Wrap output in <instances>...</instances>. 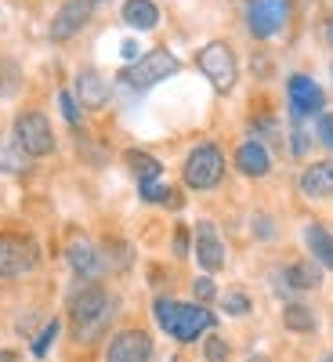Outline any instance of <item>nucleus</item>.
<instances>
[{"mask_svg":"<svg viewBox=\"0 0 333 362\" xmlns=\"http://www.w3.org/2000/svg\"><path fill=\"white\" fill-rule=\"evenodd\" d=\"M58 337V322H47V329L37 337V344H33V355L40 358V355H47V348H51V341Z\"/></svg>","mask_w":333,"mask_h":362,"instance_id":"nucleus-26","label":"nucleus"},{"mask_svg":"<svg viewBox=\"0 0 333 362\" xmlns=\"http://www.w3.org/2000/svg\"><path fill=\"white\" fill-rule=\"evenodd\" d=\"M214 326V315H210L203 305H174V315H170V322H167V334L174 337V341H196L203 329H210Z\"/></svg>","mask_w":333,"mask_h":362,"instance_id":"nucleus-8","label":"nucleus"},{"mask_svg":"<svg viewBox=\"0 0 333 362\" xmlns=\"http://www.w3.org/2000/svg\"><path fill=\"white\" fill-rule=\"evenodd\" d=\"M196 261H199L203 272H221L225 268V243H221L218 228L210 221L196 225Z\"/></svg>","mask_w":333,"mask_h":362,"instance_id":"nucleus-12","label":"nucleus"},{"mask_svg":"<svg viewBox=\"0 0 333 362\" xmlns=\"http://www.w3.org/2000/svg\"><path fill=\"white\" fill-rule=\"evenodd\" d=\"M305 148H308V134L305 131H293V156H305Z\"/></svg>","mask_w":333,"mask_h":362,"instance_id":"nucleus-29","label":"nucleus"},{"mask_svg":"<svg viewBox=\"0 0 333 362\" xmlns=\"http://www.w3.org/2000/svg\"><path fill=\"white\" fill-rule=\"evenodd\" d=\"M124 22L131 29H156L160 25V8L153 0H127L124 4Z\"/></svg>","mask_w":333,"mask_h":362,"instance_id":"nucleus-17","label":"nucleus"},{"mask_svg":"<svg viewBox=\"0 0 333 362\" xmlns=\"http://www.w3.org/2000/svg\"><path fill=\"white\" fill-rule=\"evenodd\" d=\"M300 192L312 196V199L333 196V160H319L300 174Z\"/></svg>","mask_w":333,"mask_h":362,"instance_id":"nucleus-15","label":"nucleus"},{"mask_svg":"<svg viewBox=\"0 0 333 362\" xmlns=\"http://www.w3.org/2000/svg\"><path fill=\"white\" fill-rule=\"evenodd\" d=\"M185 247H189V239H185V232H177V239H174V250H177V254H185Z\"/></svg>","mask_w":333,"mask_h":362,"instance_id":"nucleus-30","label":"nucleus"},{"mask_svg":"<svg viewBox=\"0 0 333 362\" xmlns=\"http://www.w3.org/2000/svg\"><path fill=\"white\" fill-rule=\"evenodd\" d=\"M319 279H322V272H319L315 261H297V264L286 268V283H290L293 290H315Z\"/></svg>","mask_w":333,"mask_h":362,"instance_id":"nucleus-19","label":"nucleus"},{"mask_svg":"<svg viewBox=\"0 0 333 362\" xmlns=\"http://www.w3.org/2000/svg\"><path fill=\"white\" fill-rule=\"evenodd\" d=\"M305 239H308V250H312V257H315L322 268H333V235H329L322 225H308Z\"/></svg>","mask_w":333,"mask_h":362,"instance_id":"nucleus-18","label":"nucleus"},{"mask_svg":"<svg viewBox=\"0 0 333 362\" xmlns=\"http://www.w3.org/2000/svg\"><path fill=\"white\" fill-rule=\"evenodd\" d=\"M250 362H264V358H257V355H254V358H250Z\"/></svg>","mask_w":333,"mask_h":362,"instance_id":"nucleus-33","label":"nucleus"},{"mask_svg":"<svg viewBox=\"0 0 333 362\" xmlns=\"http://www.w3.org/2000/svg\"><path fill=\"white\" fill-rule=\"evenodd\" d=\"M177 69H181L177 58L156 47V51L141 54L134 66H127L124 73H119V80L131 83V87H138V90H145V87H156V83H163V80H167V76H174Z\"/></svg>","mask_w":333,"mask_h":362,"instance_id":"nucleus-3","label":"nucleus"},{"mask_svg":"<svg viewBox=\"0 0 333 362\" xmlns=\"http://www.w3.org/2000/svg\"><path fill=\"white\" fill-rule=\"evenodd\" d=\"M319 138H322L326 148H333V116H322L319 119Z\"/></svg>","mask_w":333,"mask_h":362,"instance_id":"nucleus-28","label":"nucleus"},{"mask_svg":"<svg viewBox=\"0 0 333 362\" xmlns=\"http://www.w3.org/2000/svg\"><path fill=\"white\" fill-rule=\"evenodd\" d=\"M127 167L138 174V181H160V174H163L160 160L148 156V153H138V148H131V153H127Z\"/></svg>","mask_w":333,"mask_h":362,"instance_id":"nucleus-20","label":"nucleus"},{"mask_svg":"<svg viewBox=\"0 0 333 362\" xmlns=\"http://www.w3.org/2000/svg\"><path fill=\"white\" fill-rule=\"evenodd\" d=\"M76 98L87 105V109H102L109 102V83L98 69H80L76 73Z\"/></svg>","mask_w":333,"mask_h":362,"instance_id":"nucleus-14","label":"nucleus"},{"mask_svg":"<svg viewBox=\"0 0 333 362\" xmlns=\"http://www.w3.org/2000/svg\"><path fill=\"white\" fill-rule=\"evenodd\" d=\"M235 167L243 170L247 177H264V174H268V167H271L268 148H264L261 141H243V145L235 148Z\"/></svg>","mask_w":333,"mask_h":362,"instance_id":"nucleus-16","label":"nucleus"},{"mask_svg":"<svg viewBox=\"0 0 333 362\" xmlns=\"http://www.w3.org/2000/svg\"><path fill=\"white\" fill-rule=\"evenodd\" d=\"M283 322H286V329H293V334H312V329H315V315L305 305H286Z\"/></svg>","mask_w":333,"mask_h":362,"instance_id":"nucleus-21","label":"nucleus"},{"mask_svg":"<svg viewBox=\"0 0 333 362\" xmlns=\"http://www.w3.org/2000/svg\"><path fill=\"white\" fill-rule=\"evenodd\" d=\"M221 305H225L228 315H247V312H250V297H247V293H228Z\"/></svg>","mask_w":333,"mask_h":362,"instance_id":"nucleus-23","label":"nucleus"},{"mask_svg":"<svg viewBox=\"0 0 333 362\" xmlns=\"http://www.w3.org/2000/svg\"><path fill=\"white\" fill-rule=\"evenodd\" d=\"M40 261V250L25 235H0V279H18L33 272Z\"/></svg>","mask_w":333,"mask_h":362,"instance_id":"nucleus-6","label":"nucleus"},{"mask_svg":"<svg viewBox=\"0 0 333 362\" xmlns=\"http://www.w3.org/2000/svg\"><path fill=\"white\" fill-rule=\"evenodd\" d=\"M199 69H203V76L214 83V90L218 95H228V90L235 87V76H239V66H235V51L225 44V40H214V44H206L203 51H199Z\"/></svg>","mask_w":333,"mask_h":362,"instance_id":"nucleus-2","label":"nucleus"},{"mask_svg":"<svg viewBox=\"0 0 333 362\" xmlns=\"http://www.w3.org/2000/svg\"><path fill=\"white\" fill-rule=\"evenodd\" d=\"M167 196H170V189H163L160 181H141V199H148V203H167Z\"/></svg>","mask_w":333,"mask_h":362,"instance_id":"nucleus-25","label":"nucleus"},{"mask_svg":"<svg viewBox=\"0 0 333 362\" xmlns=\"http://www.w3.org/2000/svg\"><path fill=\"white\" fill-rule=\"evenodd\" d=\"M247 22H250V33L268 40L276 37L283 22H286V0H250L247 4Z\"/></svg>","mask_w":333,"mask_h":362,"instance_id":"nucleus-9","label":"nucleus"},{"mask_svg":"<svg viewBox=\"0 0 333 362\" xmlns=\"http://www.w3.org/2000/svg\"><path fill=\"white\" fill-rule=\"evenodd\" d=\"M66 257H69V268L76 272L80 279H98L102 272H105V257H102V250L90 243L87 235H76V239H73L69 250H66Z\"/></svg>","mask_w":333,"mask_h":362,"instance_id":"nucleus-10","label":"nucleus"},{"mask_svg":"<svg viewBox=\"0 0 333 362\" xmlns=\"http://www.w3.org/2000/svg\"><path fill=\"white\" fill-rule=\"evenodd\" d=\"M203 355H206V362H228V344L221 337H206Z\"/></svg>","mask_w":333,"mask_h":362,"instance_id":"nucleus-22","label":"nucleus"},{"mask_svg":"<svg viewBox=\"0 0 333 362\" xmlns=\"http://www.w3.org/2000/svg\"><path fill=\"white\" fill-rule=\"evenodd\" d=\"M286 95H290V109H293L297 116H315V112H322V102H326L322 87H319L312 76H300V73L290 76Z\"/></svg>","mask_w":333,"mask_h":362,"instance_id":"nucleus-11","label":"nucleus"},{"mask_svg":"<svg viewBox=\"0 0 333 362\" xmlns=\"http://www.w3.org/2000/svg\"><path fill=\"white\" fill-rule=\"evenodd\" d=\"M87 22H90V0H66V4L58 8L54 22H51V37L54 40H69V37L80 33Z\"/></svg>","mask_w":333,"mask_h":362,"instance_id":"nucleus-13","label":"nucleus"},{"mask_svg":"<svg viewBox=\"0 0 333 362\" xmlns=\"http://www.w3.org/2000/svg\"><path fill=\"white\" fill-rule=\"evenodd\" d=\"M116 315V297L102 286H80L69 297V319H73V337L80 344H95Z\"/></svg>","mask_w":333,"mask_h":362,"instance_id":"nucleus-1","label":"nucleus"},{"mask_svg":"<svg viewBox=\"0 0 333 362\" xmlns=\"http://www.w3.org/2000/svg\"><path fill=\"white\" fill-rule=\"evenodd\" d=\"M192 290H196V297H199V300H214V293H218L214 279H206V276H199V279L192 283Z\"/></svg>","mask_w":333,"mask_h":362,"instance_id":"nucleus-27","label":"nucleus"},{"mask_svg":"<svg viewBox=\"0 0 333 362\" xmlns=\"http://www.w3.org/2000/svg\"><path fill=\"white\" fill-rule=\"evenodd\" d=\"M225 177V156L218 145H196L185 160V185L189 189H214Z\"/></svg>","mask_w":333,"mask_h":362,"instance_id":"nucleus-4","label":"nucleus"},{"mask_svg":"<svg viewBox=\"0 0 333 362\" xmlns=\"http://www.w3.org/2000/svg\"><path fill=\"white\" fill-rule=\"evenodd\" d=\"M322 362H333V358H329V355H326V358H322Z\"/></svg>","mask_w":333,"mask_h":362,"instance_id":"nucleus-34","label":"nucleus"},{"mask_svg":"<svg viewBox=\"0 0 333 362\" xmlns=\"http://www.w3.org/2000/svg\"><path fill=\"white\" fill-rule=\"evenodd\" d=\"M58 105H62V116H66V124H80V105H76V98L69 95V90H62V95H58Z\"/></svg>","mask_w":333,"mask_h":362,"instance_id":"nucleus-24","label":"nucleus"},{"mask_svg":"<svg viewBox=\"0 0 333 362\" xmlns=\"http://www.w3.org/2000/svg\"><path fill=\"white\" fill-rule=\"evenodd\" d=\"M0 362H15V351H8V348H0Z\"/></svg>","mask_w":333,"mask_h":362,"instance_id":"nucleus-31","label":"nucleus"},{"mask_svg":"<svg viewBox=\"0 0 333 362\" xmlns=\"http://www.w3.org/2000/svg\"><path fill=\"white\" fill-rule=\"evenodd\" d=\"M326 37H329V44H333V22L326 25Z\"/></svg>","mask_w":333,"mask_h":362,"instance_id":"nucleus-32","label":"nucleus"},{"mask_svg":"<svg viewBox=\"0 0 333 362\" xmlns=\"http://www.w3.org/2000/svg\"><path fill=\"white\" fill-rule=\"evenodd\" d=\"M15 141L25 156H47L54 153V131L40 109H29L15 119Z\"/></svg>","mask_w":333,"mask_h":362,"instance_id":"nucleus-5","label":"nucleus"},{"mask_svg":"<svg viewBox=\"0 0 333 362\" xmlns=\"http://www.w3.org/2000/svg\"><path fill=\"white\" fill-rule=\"evenodd\" d=\"M153 358V337L145 329H119L105 348V362H148Z\"/></svg>","mask_w":333,"mask_h":362,"instance_id":"nucleus-7","label":"nucleus"}]
</instances>
